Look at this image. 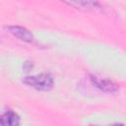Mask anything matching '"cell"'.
I'll return each mask as SVG.
<instances>
[{"label": "cell", "mask_w": 126, "mask_h": 126, "mask_svg": "<svg viewBox=\"0 0 126 126\" xmlns=\"http://www.w3.org/2000/svg\"><path fill=\"white\" fill-rule=\"evenodd\" d=\"M23 82L26 85H28L37 91H41V92H47V91L51 90L53 87V84H54V80H53L52 76L47 73H41V74H37V75H33V76H28V77L24 78Z\"/></svg>", "instance_id": "cell-1"}, {"label": "cell", "mask_w": 126, "mask_h": 126, "mask_svg": "<svg viewBox=\"0 0 126 126\" xmlns=\"http://www.w3.org/2000/svg\"><path fill=\"white\" fill-rule=\"evenodd\" d=\"M7 30L9 31L10 33H12L14 36L20 38L21 40H24L27 42H32L34 39L32 32H30L26 28L19 27V26H9V27H7Z\"/></svg>", "instance_id": "cell-2"}, {"label": "cell", "mask_w": 126, "mask_h": 126, "mask_svg": "<svg viewBox=\"0 0 126 126\" xmlns=\"http://www.w3.org/2000/svg\"><path fill=\"white\" fill-rule=\"evenodd\" d=\"M91 80L94 86H96L98 89H100L103 92L113 93V92H116L119 88L115 83H113L112 81L107 80V79H102V78H98L96 76H92Z\"/></svg>", "instance_id": "cell-3"}, {"label": "cell", "mask_w": 126, "mask_h": 126, "mask_svg": "<svg viewBox=\"0 0 126 126\" xmlns=\"http://www.w3.org/2000/svg\"><path fill=\"white\" fill-rule=\"evenodd\" d=\"M20 122V116L13 110H7L0 116L1 126H19Z\"/></svg>", "instance_id": "cell-4"}, {"label": "cell", "mask_w": 126, "mask_h": 126, "mask_svg": "<svg viewBox=\"0 0 126 126\" xmlns=\"http://www.w3.org/2000/svg\"><path fill=\"white\" fill-rule=\"evenodd\" d=\"M68 4L75 6L78 9L80 8L86 10H94L100 8V5L97 2H93V1H75V2H68Z\"/></svg>", "instance_id": "cell-5"}, {"label": "cell", "mask_w": 126, "mask_h": 126, "mask_svg": "<svg viewBox=\"0 0 126 126\" xmlns=\"http://www.w3.org/2000/svg\"><path fill=\"white\" fill-rule=\"evenodd\" d=\"M109 126H124L123 124H113V125H109Z\"/></svg>", "instance_id": "cell-6"}]
</instances>
